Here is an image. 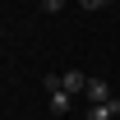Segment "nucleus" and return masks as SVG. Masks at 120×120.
<instances>
[{
	"label": "nucleus",
	"mask_w": 120,
	"mask_h": 120,
	"mask_svg": "<svg viewBox=\"0 0 120 120\" xmlns=\"http://www.w3.org/2000/svg\"><path fill=\"white\" fill-rule=\"evenodd\" d=\"M83 102H88V106L111 102V88H106V79H88V88H83Z\"/></svg>",
	"instance_id": "f257e3e1"
},
{
	"label": "nucleus",
	"mask_w": 120,
	"mask_h": 120,
	"mask_svg": "<svg viewBox=\"0 0 120 120\" xmlns=\"http://www.w3.org/2000/svg\"><path fill=\"white\" fill-rule=\"evenodd\" d=\"M120 116V97H111V102H97L88 106V120H116Z\"/></svg>",
	"instance_id": "f03ea898"
},
{
	"label": "nucleus",
	"mask_w": 120,
	"mask_h": 120,
	"mask_svg": "<svg viewBox=\"0 0 120 120\" xmlns=\"http://www.w3.org/2000/svg\"><path fill=\"white\" fill-rule=\"evenodd\" d=\"M46 97H51V111H56V116H65L69 102H74V92H69V88H56V92H46Z\"/></svg>",
	"instance_id": "7ed1b4c3"
},
{
	"label": "nucleus",
	"mask_w": 120,
	"mask_h": 120,
	"mask_svg": "<svg viewBox=\"0 0 120 120\" xmlns=\"http://www.w3.org/2000/svg\"><path fill=\"white\" fill-rule=\"evenodd\" d=\"M65 88L74 92V97H83V88H88V79L79 74V69H65Z\"/></svg>",
	"instance_id": "20e7f679"
},
{
	"label": "nucleus",
	"mask_w": 120,
	"mask_h": 120,
	"mask_svg": "<svg viewBox=\"0 0 120 120\" xmlns=\"http://www.w3.org/2000/svg\"><path fill=\"white\" fill-rule=\"evenodd\" d=\"M42 9H46V14H60V9H65V0H42Z\"/></svg>",
	"instance_id": "39448f33"
},
{
	"label": "nucleus",
	"mask_w": 120,
	"mask_h": 120,
	"mask_svg": "<svg viewBox=\"0 0 120 120\" xmlns=\"http://www.w3.org/2000/svg\"><path fill=\"white\" fill-rule=\"evenodd\" d=\"M79 5H83V9H106L111 0H79Z\"/></svg>",
	"instance_id": "423d86ee"
}]
</instances>
